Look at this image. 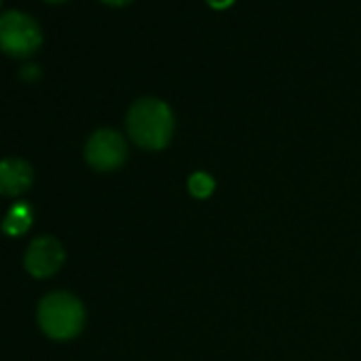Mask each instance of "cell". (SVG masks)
<instances>
[{
    "instance_id": "cell-9",
    "label": "cell",
    "mask_w": 361,
    "mask_h": 361,
    "mask_svg": "<svg viewBox=\"0 0 361 361\" xmlns=\"http://www.w3.org/2000/svg\"><path fill=\"white\" fill-rule=\"evenodd\" d=\"M39 75H41V71H39V66H35V64H26V66L22 68V77H24L26 81H35V79H39Z\"/></svg>"
},
{
    "instance_id": "cell-4",
    "label": "cell",
    "mask_w": 361,
    "mask_h": 361,
    "mask_svg": "<svg viewBox=\"0 0 361 361\" xmlns=\"http://www.w3.org/2000/svg\"><path fill=\"white\" fill-rule=\"evenodd\" d=\"M128 157V145L123 136L111 128L96 130L85 145V159L92 168L109 172L119 168Z\"/></svg>"
},
{
    "instance_id": "cell-8",
    "label": "cell",
    "mask_w": 361,
    "mask_h": 361,
    "mask_svg": "<svg viewBox=\"0 0 361 361\" xmlns=\"http://www.w3.org/2000/svg\"><path fill=\"white\" fill-rule=\"evenodd\" d=\"M188 190L194 198L198 200H207L213 196L215 192V178L207 172H194L190 178H188Z\"/></svg>"
},
{
    "instance_id": "cell-2",
    "label": "cell",
    "mask_w": 361,
    "mask_h": 361,
    "mask_svg": "<svg viewBox=\"0 0 361 361\" xmlns=\"http://www.w3.org/2000/svg\"><path fill=\"white\" fill-rule=\"evenodd\" d=\"M39 325L54 340H71L85 325V308L79 298L66 291H56L39 304Z\"/></svg>"
},
{
    "instance_id": "cell-13",
    "label": "cell",
    "mask_w": 361,
    "mask_h": 361,
    "mask_svg": "<svg viewBox=\"0 0 361 361\" xmlns=\"http://www.w3.org/2000/svg\"><path fill=\"white\" fill-rule=\"evenodd\" d=\"M0 3H3V0H0Z\"/></svg>"
},
{
    "instance_id": "cell-11",
    "label": "cell",
    "mask_w": 361,
    "mask_h": 361,
    "mask_svg": "<svg viewBox=\"0 0 361 361\" xmlns=\"http://www.w3.org/2000/svg\"><path fill=\"white\" fill-rule=\"evenodd\" d=\"M102 3H106V5H113V7H121V5H128L130 0H102Z\"/></svg>"
},
{
    "instance_id": "cell-3",
    "label": "cell",
    "mask_w": 361,
    "mask_h": 361,
    "mask_svg": "<svg viewBox=\"0 0 361 361\" xmlns=\"http://www.w3.org/2000/svg\"><path fill=\"white\" fill-rule=\"evenodd\" d=\"M43 43V30L35 18L20 9L0 13V49L13 58L32 56Z\"/></svg>"
},
{
    "instance_id": "cell-6",
    "label": "cell",
    "mask_w": 361,
    "mask_h": 361,
    "mask_svg": "<svg viewBox=\"0 0 361 361\" xmlns=\"http://www.w3.org/2000/svg\"><path fill=\"white\" fill-rule=\"evenodd\" d=\"M32 185V166L20 157L0 161V196H20Z\"/></svg>"
},
{
    "instance_id": "cell-10",
    "label": "cell",
    "mask_w": 361,
    "mask_h": 361,
    "mask_svg": "<svg viewBox=\"0 0 361 361\" xmlns=\"http://www.w3.org/2000/svg\"><path fill=\"white\" fill-rule=\"evenodd\" d=\"M207 3L213 7V9H228L234 5V0H207Z\"/></svg>"
},
{
    "instance_id": "cell-12",
    "label": "cell",
    "mask_w": 361,
    "mask_h": 361,
    "mask_svg": "<svg viewBox=\"0 0 361 361\" xmlns=\"http://www.w3.org/2000/svg\"><path fill=\"white\" fill-rule=\"evenodd\" d=\"M47 3H62V0H47Z\"/></svg>"
},
{
    "instance_id": "cell-5",
    "label": "cell",
    "mask_w": 361,
    "mask_h": 361,
    "mask_svg": "<svg viewBox=\"0 0 361 361\" xmlns=\"http://www.w3.org/2000/svg\"><path fill=\"white\" fill-rule=\"evenodd\" d=\"M24 264L26 270L37 279L54 276L64 264V247L54 236H41L28 247Z\"/></svg>"
},
{
    "instance_id": "cell-7",
    "label": "cell",
    "mask_w": 361,
    "mask_h": 361,
    "mask_svg": "<svg viewBox=\"0 0 361 361\" xmlns=\"http://www.w3.org/2000/svg\"><path fill=\"white\" fill-rule=\"evenodd\" d=\"M30 224H32V209L22 202V204H16L7 213L3 221V232L9 236H22L30 228Z\"/></svg>"
},
{
    "instance_id": "cell-1",
    "label": "cell",
    "mask_w": 361,
    "mask_h": 361,
    "mask_svg": "<svg viewBox=\"0 0 361 361\" xmlns=\"http://www.w3.org/2000/svg\"><path fill=\"white\" fill-rule=\"evenodd\" d=\"M128 134L130 138L149 151H159L168 147L174 132V115L164 100L140 98L128 111Z\"/></svg>"
}]
</instances>
